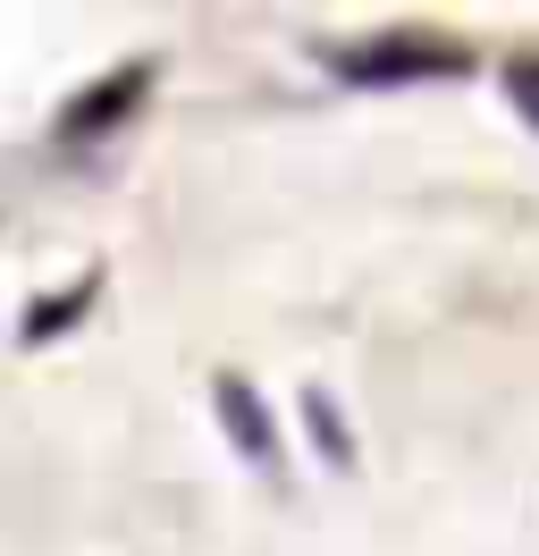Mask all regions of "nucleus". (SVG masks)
I'll use <instances>...</instances> for the list:
<instances>
[{
  "label": "nucleus",
  "mask_w": 539,
  "mask_h": 556,
  "mask_svg": "<svg viewBox=\"0 0 539 556\" xmlns=\"http://www.w3.org/2000/svg\"><path fill=\"white\" fill-rule=\"evenodd\" d=\"M93 295H101V270H85L76 287H51V295H34V313L17 320V338H26V346H51L60 329H76V320L93 313Z\"/></svg>",
  "instance_id": "20e7f679"
},
{
  "label": "nucleus",
  "mask_w": 539,
  "mask_h": 556,
  "mask_svg": "<svg viewBox=\"0 0 539 556\" xmlns=\"http://www.w3.org/2000/svg\"><path fill=\"white\" fill-rule=\"evenodd\" d=\"M505 93H514V110L539 127V51H514V60H505Z\"/></svg>",
  "instance_id": "423d86ee"
},
{
  "label": "nucleus",
  "mask_w": 539,
  "mask_h": 556,
  "mask_svg": "<svg viewBox=\"0 0 539 556\" xmlns=\"http://www.w3.org/2000/svg\"><path fill=\"white\" fill-rule=\"evenodd\" d=\"M303 421H312V455L337 464V472H354V430H346V414L329 405V388H303Z\"/></svg>",
  "instance_id": "39448f33"
},
{
  "label": "nucleus",
  "mask_w": 539,
  "mask_h": 556,
  "mask_svg": "<svg viewBox=\"0 0 539 556\" xmlns=\"http://www.w3.org/2000/svg\"><path fill=\"white\" fill-rule=\"evenodd\" d=\"M211 414H220V430H228V447L253 464V472H278L287 464V447H278V414H270V396L245 371H220L211 380Z\"/></svg>",
  "instance_id": "7ed1b4c3"
},
{
  "label": "nucleus",
  "mask_w": 539,
  "mask_h": 556,
  "mask_svg": "<svg viewBox=\"0 0 539 556\" xmlns=\"http://www.w3.org/2000/svg\"><path fill=\"white\" fill-rule=\"evenodd\" d=\"M152 76H161V60H127V68L93 76V85H85V93L60 110V127H51V136H60L67 152H93V143H110V136H118V127L135 118V110H143Z\"/></svg>",
  "instance_id": "f03ea898"
},
{
  "label": "nucleus",
  "mask_w": 539,
  "mask_h": 556,
  "mask_svg": "<svg viewBox=\"0 0 539 556\" xmlns=\"http://www.w3.org/2000/svg\"><path fill=\"white\" fill-rule=\"evenodd\" d=\"M329 68L363 93H397V85H455L472 76V42H455L447 26H379L363 42H337Z\"/></svg>",
  "instance_id": "f257e3e1"
}]
</instances>
